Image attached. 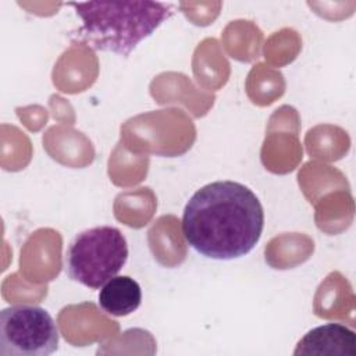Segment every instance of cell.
Returning <instances> with one entry per match:
<instances>
[{
	"label": "cell",
	"instance_id": "5",
	"mask_svg": "<svg viewBox=\"0 0 356 356\" xmlns=\"http://www.w3.org/2000/svg\"><path fill=\"white\" fill-rule=\"evenodd\" d=\"M295 356H356L355 331L338 323L310 330L296 345Z\"/></svg>",
	"mask_w": 356,
	"mask_h": 356
},
{
	"label": "cell",
	"instance_id": "3",
	"mask_svg": "<svg viewBox=\"0 0 356 356\" xmlns=\"http://www.w3.org/2000/svg\"><path fill=\"white\" fill-rule=\"evenodd\" d=\"M127 239L118 228L100 225L79 232L65 253L68 277L89 289H99L125 266Z\"/></svg>",
	"mask_w": 356,
	"mask_h": 356
},
{
	"label": "cell",
	"instance_id": "2",
	"mask_svg": "<svg viewBox=\"0 0 356 356\" xmlns=\"http://www.w3.org/2000/svg\"><path fill=\"white\" fill-rule=\"evenodd\" d=\"M75 8L82 25L79 40L95 50L111 51L127 57L167 18L172 4L160 1H86L68 3Z\"/></svg>",
	"mask_w": 356,
	"mask_h": 356
},
{
	"label": "cell",
	"instance_id": "1",
	"mask_svg": "<svg viewBox=\"0 0 356 356\" xmlns=\"http://www.w3.org/2000/svg\"><path fill=\"white\" fill-rule=\"evenodd\" d=\"M264 211L259 197L235 181H214L197 189L182 214V234L197 253L216 260L248 254L259 242Z\"/></svg>",
	"mask_w": 356,
	"mask_h": 356
},
{
	"label": "cell",
	"instance_id": "6",
	"mask_svg": "<svg viewBox=\"0 0 356 356\" xmlns=\"http://www.w3.org/2000/svg\"><path fill=\"white\" fill-rule=\"evenodd\" d=\"M142 302L139 284L128 275H115L107 281L99 292L100 309L114 317H124L134 313Z\"/></svg>",
	"mask_w": 356,
	"mask_h": 356
},
{
	"label": "cell",
	"instance_id": "4",
	"mask_svg": "<svg viewBox=\"0 0 356 356\" xmlns=\"http://www.w3.org/2000/svg\"><path fill=\"white\" fill-rule=\"evenodd\" d=\"M58 348V328L40 306L15 305L0 312L1 356H49Z\"/></svg>",
	"mask_w": 356,
	"mask_h": 356
}]
</instances>
